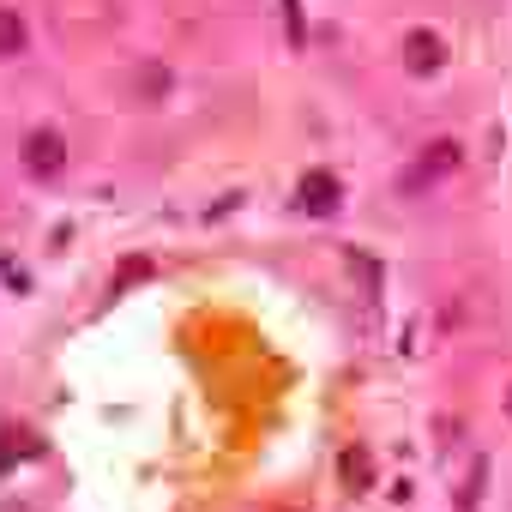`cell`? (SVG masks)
<instances>
[{
  "mask_svg": "<svg viewBox=\"0 0 512 512\" xmlns=\"http://www.w3.org/2000/svg\"><path fill=\"white\" fill-rule=\"evenodd\" d=\"M284 13H290V37L302 43V7H296V0H284Z\"/></svg>",
  "mask_w": 512,
  "mask_h": 512,
  "instance_id": "52a82bcc",
  "label": "cell"
},
{
  "mask_svg": "<svg viewBox=\"0 0 512 512\" xmlns=\"http://www.w3.org/2000/svg\"><path fill=\"white\" fill-rule=\"evenodd\" d=\"M296 205H302V211H314V217H326V211H338V205H344V181H338L332 169H308V175H302V187H296Z\"/></svg>",
  "mask_w": 512,
  "mask_h": 512,
  "instance_id": "3957f363",
  "label": "cell"
},
{
  "mask_svg": "<svg viewBox=\"0 0 512 512\" xmlns=\"http://www.w3.org/2000/svg\"><path fill=\"white\" fill-rule=\"evenodd\" d=\"M344 482H350V488H368V482H374V464H368V452H362V446H350V452H344Z\"/></svg>",
  "mask_w": 512,
  "mask_h": 512,
  "instance_id": "8992f818",
  "label": "cell"
},
{
  "mask_svg": "<svg viewBox=\"0 0 512 512\" xmlns=\"http://www.w3.org/2000/svg\"><path fill=\"white\" fill-rule=\"evenodd\" d=\"M506 416H512V392H506Z\"/></svg>",
  "mask_w": 512,
  "mask_h": 512,
  "instance_id": "ba28073f",
  "label": "cell"
},
{
  "mask_svg": "<svg viewBox=\"0 0 512 512\" xmlns=\"http://www.w3.org/2000/svg\"><path fill=\"white\" fill-rule=\"evenodd\" d=\"M440 61H446V43L434 31H410L404 37V67L410 73H440Z\"/></svg>",
  "mask_w": 512,
  "mask_h": 512,
  "instance_id": "277c9868",
  "label": "cell"
},
{
  "mask_svg": "<svg viewBox=\"0 0 512 512\" xmlns=\"http://www.w3.org/2000/svg\"><path fill=\"white\" fill-rule=\"evenodd\" d=\"M25 49H31V25H25V13L0 7V55H25Z\"/></svg>",
  "mask_w": 512,
  "mask_h": 512,
  "instance_id": "5b68a950",
  "label": "cell"
},
{
  "mask_svg": "<svg viewBox=\"0 0 512 512\" xmlns=\"http://www.w3.org/2000/svg\"><path fill=\"white\" fill-rule=\"evenodd\" d=\"M458 163H464V151H458L452 139H434V145L422 151V163H416V169H404V193H416V187H428V181L452 175Z\"/></svg>",
  "mask_w": 512,
  "mask_h": 512,
  "instance_id": "7a4b0ae2",
  "label": "cell"
},
{
  "mask_svg": "<svg viewBox=\"0 0 512 512\" xmlns=\"http://www.w3.org/2000/svg\"><path fill=\"white\" fill-rule=\"evenodd\" d=\"M19 151H25V169H31V175H61V169H67V139H61L55 127H31Z\"/></svg>",
  "mask_w": 512,
  "mask_h": 512,
  "instance_id": "6da1fadb",
  "label": "cell"
}]
</instances>
